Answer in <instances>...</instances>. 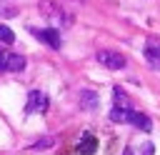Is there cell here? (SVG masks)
Segmentation results:
<instances>
[{
    "instance_id": "5b68a950",
    "label": "cell",
    "mask_w": 160,
    "mask_h": 155,
    "mask_svg": "<svg viewBox=\"0 0 160 155\" xmlns=\"http://www.w3.org/2000/svg\"><path fill=\"white\" fill-rule=\"evenodd\" d=\"M98 150V140L90 135V132H85L82 138H80V142H78V152L80 155H92Z\"/></svg>"
},
{
    "instance_id": "8fae6325",
    "label": "cell",
    "mask_w": 160,
    "mask_h": 155,
    "mask_svg": "<svg viewBox=\"0 0 160 155\" xmlns=\"http://www.w3.org/2000/svg\"><path fill=\"white\" fill-rule=\"evenodd\" d=\"M12 40H15V32H12L8 25H0V42H5V45H12Z\"/></svg>"
},
{
    "instance_id": "ba28073f",
    "label": "cell",
    "mask_w": 160,
    "mask_h": 155,
    "mask_svg": "<svg viewBox=\"0 0 160 155\" xmlns=\"http://www.w3.org/2000/svg\"><path fill=\"white\" fill-rule=\"evenodd\" d=\"M145 60L150 62V68L160 70V45H148L145 48Z\"/></svg>"
},
{
    "instance_id": "7c38bea8",
    "label": "cell",
    "mask_w": 160,
    "mask_h": 155,
    "mask_svg": "<svg viewBox=\"0 0 160 155\" xmlns=\"http://www.w3.org/2000/svg\"><path fill=\"white\" fill-rule=\"evenodd\" d=\"M52 142H55V138H42V140H38L32 148H35V150H48V148H52Z\"/></svg>"
},
{
    "instance_id": "e0dca14e",
    "label": "cell",
    "mask_w": 160,
    "mask_h": 155,
    "mask_svg": "<svg viewBox=\"0 0 160 155\" xmlns=\"http://www.w3.org/2000/svg\"><path fill=\"white\" fill-rule=\"evenodd\" d=\"M78 2H82V0H78Z\"/></svg>"
},
{
    "instance_id": "8992f818",
    "label": "cell",
    "mask_w": 160,
    "mask_h": 155,
    "mask_svg": "<svg viewBox=\"0 0 160 155\" xmlns=\"http://www.w3.org/2000/svg\"><path fill=\"white\" fill-rule=\"evenodd\" d=\"M78 100H80V105H82L85 110H95V108H98V95H95L92 90H80Z\"/></svg>"
},
{
    "instance_id": "3957f363",
    "label": "cell",
    "mask_w": 160,
    "mask_h": 155,
    "mask_svg": "<svg viewBox=\"0 0 160 155\" xmlns=\"http://www.w3.org/2000/svg\"><path fill=\"white\" fill-rule=\"evenodd\" d=\"M25 110H28L30 115H32V112H45V110H48V95L40 92V90H30Z\"/></svg>"
},
{
    "instance_id": "52a82bcc",
    "label": "cell",
    "mask_w": 160,
    "mask_h": 155,
    "mask_svg": "<svg viewBox=\"0 0 160 155\" xmlns=\"http://www.w3.org/2000/svg\"><path fill=\"white\" fill-rule=\"evenodd\" d=\"M22 68H25V58H22V55H15V52H8V60H5V70L20 72Z\"/></svg>"
},
{
    "instance_id": "7a4b0ae2",
    "label": "cell",
    "mask_w": 160,
    "mask_h": 155,
    "mask_svg": "<svg viewBox=\"0 0 160 155\" xmlns=\"http://www.w3.org/2000/svg\"><path fill=\"white\" fill-rule=\"evenodd\" d=\"M30 32L35 35V38H40L48 48H52V50H60V32L55 30V28H30Z\"/></svg>"
},
{
    "instance_id": "30bf717a",
    "label": "cell",
    "mask_w": 160,
    "mask_h": 155,
    "mask_svg": "<svg viewBox=\"0 0 160 155\" xmlns=\"http://www.w3.org/2000/svg\"><path fill=\"white\" fill-rule=\"evenodd\" d=\"M112 95H115V102H118L115 108H130V100H128V95H125L120 88H115V90H112Z\"/></svg>"
},
{
    "instance_id": "4fadbf2b",
    "label": "cell",
    "mask_w": 160,
    "mask_h": 155,
    "mask_svg": "<svg viewBox=\"0 0 160 155\" xmlns=\"http://www.w3.org/2000/svg\"><path fill=\"white\" fill-rule=\"evenodd\" d=\"M0 15H2V18H12V15H18V10H15V8H2V5H0Z\"/></svg>"
},
{
    "instance_id": "6da1fadb",
    "label": "cell",
    "mask_w": 160,
    "mask_h": 155,
    "mask_svg": "<svg viewBox=\"0 0 160 155\" xmlns=\"http://www.w3.org/2000/svg\"><path fill=\"white\" fill-rule=\"evenodd\" d=\"M95 60L102 65V68H108V70H122L125 68V58L120 55V52H115V50H98L95 52Z\"/></svg>"
},
{
    "instance_id": "5bb4252c",
    "label": "cell",
    "mask_w": 160,
    "mask_h": 155,
    "mask_svg": "<svg viewBox=\"0 0 160 155\" xmlns=\"http://www.w3.org/2000/svg\"><path fill=\"white\" fill-rule=\"evenodd\" d=\"M5 60H8V52L0 48V72H8V70H5Z\"/></svg>"
},
{
    "instance_id": "277c9868",
    "label": "cell",
    "mask_w": 160,
    "mask_h": 155,
    "mask_svg": "<svg viewBox=\"0 0 160 155\" xmlns=\"http://www.w3.org/2000/svg\"><path fill=\"white\" fill-rule=\"evenodd\" d=\"M125 122L135 125V128H138V130H142V132H150V130H152L150 118H148V115H142V112H135V110H130V112H128V120H125Z\"/></svg>"
},
{
    "instance_id": "2e32d148",
    "label": "cell",
    "mask_w": 160,
    "mask_h": 155,
    "mask_svg": "<svg viewBox=\"0 0 160 155\" xmlns=\"http://www.w3.org/2000/svg\"><path fill=\"white\" fill-rule=\"evenodd\" d=\"M122 155H132V150H130V148H125V150H122Z\"/></svg>"
},
{
    "instance_id": "9c48e42d",
    "label": "cell",
    "mask_w": 160,
    "mask_h": 155,
    "mask_svg": "<svg viewBox=\"0 0 160 155\" xmlns=\"http://www.w3.org/2000/svg\"><path fill=\"white\" fill-rule=\"evenodd\" d=\"M128 112H130V108H112L110 110V120L112 122H125L128 120Z\"/></svg>"
},
{
    "instance_id": "9a60e30c",
    "label": "cell",
    "mask_w": 160,
    "mask_h": 155,
    "mask_svg": "<svg viewBox=\"0 0 160 155\" xmlns=\"http://www.w3.org/2000/svg\"><path fill=\"white\" fill-rule=\"evenodd\" d=\"M142 155H152V145H150V142L145 145V152H142Z\"/></svg>"
}]
</instances>
